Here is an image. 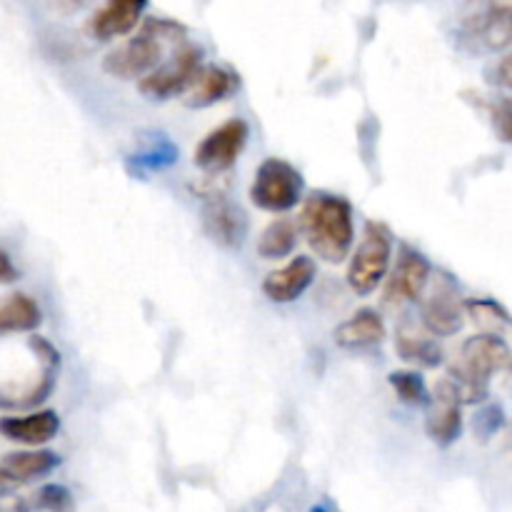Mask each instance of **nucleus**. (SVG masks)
<instances>
[{
    "instance_id": "1",
    "label": "nucleus",
    "mask_w": 512,
    "mask_h": 512,
    "mask_svg": "<svg viewBox=\"0 0 512 512\" xmlns=\"http://www.w3.org/2000/svg\"><path fill=\"white\" fill-rule=\"evenodd\" d=\"M185 45V28L173 20L150 18L140 25L133 38L110 50L103 60V70L120 80H143L163 63L168 48Z\"/></svg>"
},
{
    "instance_id": "2",
    "label": "nucleus",
    "mask_w": 512,
    "mask_h": 512,
    "mask_svg": "<svg viewBox=\"0 0 512 512\" xmlns=\"http://www.w3.org/2000/svg\"><path fill=\"white\" fill-rule=\"evenodd\" d=\"M300 228L315 255L328 263H343L355 240L353 208L345 198L313 193L300 213Z\"/></svg>"
},
{
    "instance_id": "3",
    "label": "nucleus",
    "mask_w": 512,
    "mask_h": 512,
    "mask_svg": "<svg viewBox=\"0 0 512 512\" xmlns=\"http://www.w3.org/2000/svg\"><path fill=\"white\" fill-rule=\"evenodd\" d=\"M512 360L510 348L500 335H475L465 340L460 360L450 368L448 380L455 385L460 403H483L488 398V380L498 370L508 368Z\"/></svg>"
},
{
    "instance_id": "4",
    "label": "nucleus",
    "mask_w": 512,
    "mask_h": 512,
    "mask_svg": "<svg viewBox=\"0 0 512 512\" xmlns=\"http://www.w3.org/2000/svg\"><path fill=\"white\" fill-rule=\"evenodd\" d=\"M393 263V235L383 223L370 220L365 225L363 240L350 258L348 285L353 293L370 295L385 278Z\"/></svg>"
},
{
    "instance_id": "5",
    "label": "nucleus",
    "mask_w": 512,
    "mask_h": 512,
    "mask_svg": "<svg viewBox=\"0 0 512 512\" xmlns=\"http://www.w3.org/2000/svg\"><path fill=\"white\" fill-rule=\"evenodd\" d=\"M303 198V175L280 158H268L255 170L250 200L268 213H288Z\"/></svg>"
},
{
    "instance_id": "6",
    "label": "nucleus",
    "mask_w": 512,
    "mask_h": 512,
    "mask_svg": "<svg viewBox=\"0 0 512 512\" xmlns=\"http://www.w3.org/2000/svg\"><path fill=\"white\" fill-rule=\"evenodd\" d=\"M200 68H203V50L198 45H180L165 63L140 80L138 90L150 100H170L190 88Z\"/></svg>"
},
{
    "instance_id": "7",
    "label": "nucleus",
    "mask_w": 512,
    "mask_h": 512,
    "mask_svg": "<svg viewBox=\"0 0 512 512\" xmlns=\"http://www.w3.org/2000/svg\"><path fill=\"white\" fill-rule=\"evenodd\" d=\"M248 123L240 118L228 120V123L218 125L215 130H210L203 140L195 148V165L208 173H225L235 165V160L243 153L245 143H248Z\"/></svg>"
},
{
    "instance_id": "8",
    "label": "nucleus",
    "mask_w": 512,
    "mask_h": 512,
    "mask_svg": "<svg viewBox=\"0 0 512 512\" xmlns=\"http://www.w3.org/2000/svg\"><path fill=\"white\" fill-rule=\"evenodd\" d=\"M423 325L430 335L450 338L465 325V303L450 278H438L423 298Z\"/></svg>"
},
{
    "instance_id": "9",
    "label": "nucleus",
    "mask_w": 512,
    "mask_h": 512,
    "mask_svg": "<svg viewBox=\"0 0 512 512\" xmlns=\"http://www.w3.org/2000/svg\"><path fill=\"white\" fill-rule=\"evenodd\" d=\"M433 278V268L428 260L418 253V250L403 245L395 260V268L388 278V288H385V305H405L413 300L423 298L425 288Z\"/></svg>"
},
{
    "instance_id": "10",
    "label": "nucleus",
    "mask_w": 512,
    "mask_h": 512,
    "mask_svg": "<svg viewBox=\"0 0 512 512\" xmlns=\"http://www.w3.org/2000/svg\"><path fill=\"white\" fill-rule=\"evenodd\" d=\"M425 430H428V438L443 448L453 445L463 433V403H460L458 390L448 378L435 385L428 405V418H425Z\"/></svg>"
},
{
    "instance_id": "11",
    "label": "nucleus",
    "mask_w": 512,
    "mask_h": 512,
    "mask_svg": "<svg viewBox=\"0 0 512 512\" xmlns=\"http://www.w3.org/2000/svg\"><path fill=\"white\" fill-rule=\"evenodd\" d=\"M463 38L470 48L495 53L512 45V5H490L463 25Z\"/></svg>"
},
{
    "instance_id": "12",
    "label": "nucleus",
    "mask_w": 512,
    "mask_h": 512,
    "mask_svg": "<svg viewBox=\"0 0 512 512\" xmlns=\"http://www.w3.org/2000/svg\"><path fill=\"white\" fill-rule=\"evenodd\" d=\"M315 273H318V268H315L313 258L298 255V258H293L288 265H283V268L273 270V273L263 280L265 298L280 305L295 303V300L303 298L305 290L313 285Z\"/></svg>"
},
{
    "instance_id": "13",
    "label": "nucleus",
    "mask_w": 512,
    "mask_h": 512,
    "mask_svg": "<svg viewBox=\"0 0 512 512\" xmlns=\"http://www.w3.org/2000/svg\"><path fill=\"white\" fill-rule=\"evenodd\" d=\"M145 8L148 0H105L103 8L88 20V33L95 40H113L133 33Z\"/></svg>"
},
{
    "instance_id": "14",
    "label": "nucleus",
    "mask_w": 512,
    "mask_h": 512,
    "mask_svg": "<svg viewBox=\"0 0 512 512\" xmlns=\"http://www.w3.org/2000/svg\"><path fill=\"white\" fill-rule=\"evenodd\" d=\"M58 433L60 418L55 410H38V413L0 418V435L13 440V443L30 445V448L50 443Z\"/></svg>"
},
{
    "instance_id": "15",
    "label": "nucleus",
    "mask_w": 512,
    "mask_h": 512,
    "mask_svg": "<svg viewBox=\"0 0 512 512\" xmlns=\"http://www.w3.org/2000/svg\"><path fill=\"white\" fill-rule=\"evenodd\" d=\"M238 75L230 73L223 65H203L185 90V103L190 108H208L220 103L238 90Z\"/></svg>"
},
{
    "instance_id": "16",
    "label": "nucleus",
    "mask_w": 512,
    "mask_h": 512,
    "mask_svg": "<svg viewBox=\"0 0 512 512\" xmlns=\"http://www.w3.org/2000/svg\"><path fill=\"white\" fill-rule=\"evenodd\" d=\"M205 230L215 243L225 245V248H240L248 235V218L238 205L215 198L205 208Z\"/></svg>"
},
{
    "instance_id": "17",
    "label": "nucleus",
    "mask_w": 512,
    "mask_h": 512,
    "mask_svg": "<svg viewBox=\"0 0 512 512\" xmlns=\"http://www.w3.org/2000/svg\"><path fill=\"white\" fill-rule=\"evenodd\" d=\"M385 323L375 310L363 308L335 328L333 340L343 350H363L370 345L383 343Z\"/></svg>"
},
{
    "instance_id": "18",
    "label": "nucleus",
    "mask_w": 512,
    "mask_h": 512,
    "mask_svg": "<svg viewBox=\"0 0 512 512\" xmlns=\"http://www.w3.org/2000/svg\"><path fill=\"white\" fill-rule=\"evenodd\" d=\"M55 378H58V368L55 365H43L38 378L30 385L18 390L0 388V410H30L43 405L50 398L55 388Z\"/></svg>"
},
{
    "instance_id": "19",
    "label": "nucleus",
    "mask_w": 512,
    "mask_h": 512,
    "mask_svg": "<svg viewBox=\"0 0 512 512\" xmlns=\"http://www.w3.org/2000/svg\"><path fill=\"white\" fill-rule=\"evenodd\" d=\"M0 465L15 483H28V480H38L53 473L60 465V458L50 450H23V453L5 455Z\"/></svg>"
},
{
    "instance_id": "20",
    "label": "nucleus",
    "mask_w": 512,
    "mask_h": 512,
    "mask_svg": "<svg viewBox=\"0 0 512 512\" xmlns=\"http://www.w3.org/2000/svg\"><path fill=\"white\" fill-rule=\"evenodd\" d=\"M43 323L38 303L23 293H15L0 303V335L3 333H28Z\"/></svg>"
},
{
    "instance_id": "21",
    "label": "nucleus",
    "mask_w": 512,
    "mask_h": 512,
    "mask_svg": "<svg viewBox=\"0 0 512 512\" xmlns=\"http://www.w3.org/2000/svg\"><path fill=\"white\" fill-rule=\"evenodd\" d=\"M298 245V228L290 220L280 218L263 230L258 240V255L263 260L288 258Z\"/></svg>"
},
{
    "instance_id": "22",
    "label": "nucleus",
    "mask_w": 512,
    "mask_h": 512,
    "mask_svg": "<svg viewBox=\"0 0 512 512\" xmlns=\"http://www.w3.org/2000/svg\"><path fill=\"white\" fill-rule=\"evenodd\" d=\"M395 348H398L400 358L408 360V363L423 365V368H438L443 363V350L433 338L408 333L405 328L395 338Z\"/></svg>"
},
{
    "instance_id": "23",
    "label": "nucleus",
    "mask_w": 512,
    "mask_h": 512,
    "mask_svg": "<svg viewBox=\"0 0 512 512\" xmlns=\"http://www.w3.org/2000/svg\"><path fill=\"white\" fill-rule=\"evenodd\" d=\"M465 313L473 318V323L478 325L480 330H485V335H500L505 328L512 325L508 310L490 298L468 300V303H465Z\"/></svg>"
},
{
    "instance_id": "24",
    "label": "nucleus",
    "mask_w": 512,
    "mask_h": 512,
    "mask_svg": "<svg viewBox=\"0 0 512 512\" xmlns=\"http://www.w3.org/2000/svg\"><path fill=\"white\" fill-rule=\"evenodd\" d=\"M390 385H393L400 403L405 405L428 403V388H425V380L420 378V373H415V370H395V373H390Z\"/></svg>"
},
{
    "instance_id": "25",
    "label": "nucleus",
    "mask_w": 512,
    "mask_h": 512,
    "mask_svg": "<svg viewBox=\"0 0 512 512\" xmlns=\"http://www.w3.org/2000/svg\"><path fill=\"white\" fill-rule=\"evenodd\" d=\"M33 505L38 510L45 512H73L75 503H73V495H70L68 488L63 485H45L35 493Z\"/></svg>"
},
{
    "instance_id": "26",
    "label": "nucleus",
    "mask_w": 512,
    "mask_h": 512,
    "mask_svg": "<svg viewBox=\"0 0 512 512\" xmlns=\"http://www.w3.org/2000/svg\"><path fill=\"white\" fill-rule=\"evenodd\" d=\"M503 425H505L503 408H500V405H488V408L480 410V413L475 415L473 430L480 440H490L500 428H503Z\"/></svg>"
},
{
    "instance_id": "27",
    "label": "nucleus",
    "mask_w": 512,
    "mask_h": 512,
    "mask_svg": "<svg viewBox=\"0 0 512 512\" xmlns=\"http://www.w3.org/2000/svg\"><path fill=\"white\" fill-rule=\"evenodd\" d=\"M493 125L495 133L500 135V140L512 143V98L500 100L493 108Z\"/></svg>"
},
{
    "instance_id": "28",
    "label": "nucleus",
    "mask_w": 512,
    "mask_h": 512,
    "mask_svg": "<svg viewBox=\"0 0 512 512\" xmlns=\"http://www.w3.org/2000/svg\"><path fill=\"white\" fill-rule=\"evenodd\" d=\"M488 80L493 85H498V88L512 90V53L503 55V58L488 70Z\"/></svg>"
},
{
    "instance_id": "29",
    "label": "nucleus",
    "mask_w": 512,
    "mask_h": 512,
    "mask_svg": "<svg viewBox=\"0 0 512 512\" xmlns=\"http://www.w3.org/2000/svg\"><path fill=\"white\" fill-rule=\"evenodd\" d=\"M90 3H95V0H48L50 10H55V13H63V15L78 13V10L88 8Z\"/></svg>"
},
{
    "instance_id": "30",
    "label": "nucleus",
    "mask_w": 512,
    "mask_h": 512,
    "mask_svg": "<svg viewBox=\"0 0 512 512\" xmlns=\"http://www.w3.org/2000/svg\"><path fill=\"white\" fill-rule=\"evenodd\" d=\"M0 512H30V503L15 493L0 495Z\"/></svg>"
},
{
    "instance_id": "31",
    "label": "nucleus",
    "mask_w": 512,
    "mask_h": 512,
    "mask_svg": "<svg viewBox=\"0 0 512 512\" xmlns=\"http://www.w3.org/2000/svg\"><path fill=\"white\" fill-rule=\"evenodd\" d=\"M13 280H18V268L13 265L10 255L5 250H0V285L13 283Z\"/></svg>"
},
{
    "instance_id": "32",
    "label": "nucleus",
    "mask_w": 512,
    "mask_h": 512,
    "mask_svg": "<svg viewBox=\"0 0 512 512\" xmlns=\"http://www.w3.org/2000/svg\"><path fill=\"white\" fill-rule=\"evenodd\" d=\"M15 480L10 478L8 473H5L3 470V465H0V495H5V493H15Z\"/></svg>"
}]
</instances>
